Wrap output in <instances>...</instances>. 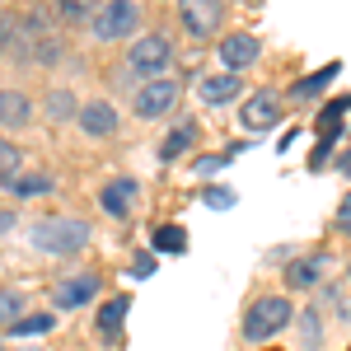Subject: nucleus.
<instances>
[{"label":"nucleus","mask_w":351,"mask_h":351,"mask_svg":"<svg viewBox=\"0 0 351 351\" xmlns=\"http://www.w3.org/2000/svg\"><path fill=\"white\" fill-rule=\"evenodd\" d=\"M291 319H295V304L286 295H258L248 304V314H243V337L248 342H267L276 332H286Z\"/></svg>","instance_id":"obj_1"},{"label":"nucleus","mask_w":351,"mask_h":351,"mask_svg":"<svg viewBox=\"0 0 351 351\" xmlns=\"http://www.w3.org/2000/svg\"><path fill=\"white\" fill-rule=\"evenodd\" d=\"M33 243L43 248V253H56V258H75L80 248H89V225L84 220H38L33 225Z\"/></svg>","instance_id":"obj_2"},{"label":"nucleus","mask_w":351,"mask_h":351,"mask_svg":"<svg viewBox=\"0 0 351 351\" xmlns=\"http://www.w3.org/2000/svg\"><path fill=\"white\" fill-rule=\"evenodd\" d=\"M89 28H94L99 43H127V38H136V28H141V5H132V0L99 5L94 19H89Z\"/></svg>","instance_id":"obj_3"},{"label":"nucleus","mask_w":351,"mask_h":351,"mask_svg":"<svg viewBox=\"0 0 351 351\" xmlns=\"http://www.w3.org/2000/svg\"><path fill=\"white\" fill-rule=\"evenodd\" d=\"M127 66L136 75H145V80H160L164 71L173 66V43L164 33H145V38H136L127 47Z\"/></svg>","instance_id":"obj_4"},{"label":"nucleus","mask_w":351,"mask_h":351,"mask_svg":"<svg viewBox=\"0 0 351 351\" xmlns=\"http://www.w3.org/2000/svg\"><path fill=\"white\" fill-rule=\"evenodd\" d=\"M178 94H183V84L178 80H145L136 89V117H145V122H155V117H169V112L178 108Z\"/></svg>","instance_id":"obj_5"},{"label":"nucleus","mask_w":351,"mask_h":351,"mask_svg":"<svg viewBox=\"0 0 351 351\" xmlns=\"http://www.w3.org/2000/svg\"><path fill=\"white\" fill-rule=\"evenodd\" d=\"M276 122H281V94H276V89H258V94H248V99H243L239 127H243L248 136L271 132Z\"/></svg>","instance_id":"obj_6"},{"label":"nucleus","mask_w":351,"mask_h":351,"mask_svg":"<svg viewBox=\"0 0 351 351\" xmlns=\"http://www.w3.org/2000/svg\"><path fill=\"white\" fill-rule=\"evenodd\" d=\"M178 19H183V28H188L192 38L211 43V33H216L220 19H225V5H211V0H183V5H178Z\"/></svg>","instance_id":"obj_7"},{"label":"nucleus","mask_w":351,"mask_h":351,"mask_svg":"<svg viewBox=\"0 0 351 351\" xmlns=\"http://www.w3.org/2000/svg\"><path fill=\"white\" fill-rule=\"evenodd\" d=\"M324 271H328V253L314 248V253H304L295 263H286L281 267V281H286V291H314L324 281Z\"/></svg>","instance_id":"obj_8"},{"label":"nucleus","mask_w":351,"mask_h":351,"mask_svg":"<svg viewBox=\"0 0 351 351\" xmlns=\"http://www.w3.org/2000/svg\"><path fill=\"white\" fill-rule=\"evenodd\" d=\"M216 52H220V61H225V71H230V75H239V71H248V66L263 56V43H258L253 33H230Z\"/></svg>","instance_id":"obj_9"},{"label":"nucleus","mask_w":351,"mask_h":351,"mask_svg":"<svg viewBox=\"0 0 351 351\" xmlns=\"http://www.w3.org/2000/svg\"><path fill=\"white\" fill-rule=\"evenodd\" d=\"M75 122H80V132H84V136H112V132H117V112H112V104H104V99H94V104H80Z\"/></svg>","instance_id":"obj_10"},{"label":"nucleus","mask_w":351,"mask_h":351,"mask_svg":"<svg viewBox=\"0 0 351 351\" xmlns=\"http://www.w3.org/2000/svg\"><path fill=\"white\" fill-rule=\"evenodd\" d=\"M197 94H202V104L220 108V104H234V99L243 94V80H239V75H230V71H220V75H206V80L197 84Z\"/></svg>","instance_id":"obj_11"},{"label":"nucleus","mask_w":351,"mask_h":351,"mask_svg":"<svg viewBox=\"0 0 351 351\" xmlns=\"http://www.w3.org/2000/svg\"><path fill=\"white\" fill-rule=\"evenodd\" d=\"M99 295V276H66L61 286H56V304L61 309H80V304H89V300Z\"/></svg>","instance_id":"obj_12"},{"label":"nucleus","mask_w":351,"mask_h":351,"mask_svg":"<svg viewBox=\"0 0 351 351\" xmlns=\"http://www.w3.org/2000/svg\"><path fill=\"white\" fill-rule=\"evenodd\" d=\"M33 122V99L19 89H0V127H28Z\"/></svg>","instance_id":"obj_13"},{"label":"nucleus","mask_w":351,"mask_h":351,"mask_svg":"<svg viewBox=\"0 0 351 351\" xmlns=\"http://www.w3.org/2000/svg\"><path fill=\"white\" fill-rule=\"evenodd\" d=\"M136 192H141V188H136V178H112L99 202H104V211H108V216H127V211H132V202H136Z\"/></svg>","instance_id":"obj_14"},{"label":"nucleus","mask_w":351,"mask_h":351,"mask_svg":"<svg viewBox=\"0 0 351 351\" xmlns=\"http://www.w3.org/2000/svg\"><path fill=\"white\" fill-rule=\"evenodd\" d=\"M127 309H132V300H127V295H117V300L104 304V314H99V332H104L108 342L122 337V319H127Z\"/></svg>","instance_id":"obj_15"},{"label":"nucleus","mask_w":351,"mask_h":351,"mask_svg":"<svg viewBox=\"0 0 351 351\" xmlns=\"http://www.w3.org/2000/svg\"><path fill=\"white\" fill-rule=\"evenodd\" d=\"M5 188L14 192V197H47L52 192V173H14Z\"/></svg>","instance_id":"obj_16"},{"label":"nucleus","mask_w":351,"mask_h":351,"mask_svg":"<svg viewBox=\"0 0 351 351\" xmlns=\"http://www.w3.org/2000/svg\"><path fill=\"white\" fill-rule=\"evenodd\" d=\"M155 248H160V253H183V248H188L183 225H155Z\"/></svg>","instance_id":"obj_17"},{"label":"nucleus","mask_w":351,"mask_h":351,"mask_svg":"<svg viewBox=\"0 0 351 351\" xmlns=\"http://www.w3.org/2000/svg\"><path fill=\"white\" fill-rule=\"evenodd\" d=\"M192 141H197V132H192L188 122H183V127H178V132H169V136H164L160 155H164V160H178V155H183V150H188Z\"/></svg>","instance_id":"obj_18"},{"label":"nucleus","mask_w":351,"mask_h":351,"mask_svg":"<svg viewBox=\"0 0 351 351\" xmlns=\"http://www.w3.org/2000/svg\"><path fill=\"white\" fill-rule=\"evenodd\" d=\"M19 164H24V150H19L14 141H5V136H0V178L10 183V178L19 173Z\"/></svg>","instance_id":"obj_19"},{"label":"nucleus","mask_w":351,"mask_h":351,"mask_svg":"<svg viewBox=\"0 0 351 351\" xmlns=\"http://www.w3.org/2000/svg\"><path fill=\"white\" fill-rule=\"evenodd\" d=\"M52 314H28V319H19V324H10L14 328V337H43V332H52Z\"/></svg>","instance_id":"obj_20"},{"label":"nucleus","mask_w":351,"mask_h":351,"mask_svg":"<svg viewBox=\"0 0 351 351\" xmlns=\"http://www.w3.org/2000/svg\"><path fill=\"white\" fill-rule=\"evenodd\" d=\"M332 75H337V66H328V71H314V75H304V80L291 89V99H309V94H319V89H324Z\"/></svg>","instance_id":"obj_21"},{"label":"nucleus","mask_w":351,"mask_h":351,"mask_svg":"<svg viewBox=\"0 0 351 351\" xmlns=\"http://www.w3.org/2000/svg\"><path fill=\"white\" fill-rule=\"evenodd\" d=\"M24 319V295L19 291H0V328Z\"/></svg>","instance_id":"obj_22"},{"label":"nucleus","mask_w":351,"mask_h":351,"mask_svg":"<svg viewBox=\"0 0 351 351\" xmlns=\"http://www.w3.org/2000/svg\"><path fill=\"white\" fill-rule=\"evenodd\" d=\"M47 112H52V122H66V117H75V99H71V94H66V89H52V94H47Z\"/></svg>","instance_id":"obj_23"},{"label":"nucleus","mask_w":351,"mask_h":351,"mask_svg":"<svg viewBox=\"0 0 351 351\" xmlns=\"http://www.w3.org/2000/svg\"><path fill=\"white\" fill-rule=\"evenodd\" d=\"M202 202H206L211 211H230V206H234V192H230V188H220V183H211V188L202 192Z\"/></svg>","instance_id":"obj_24"},{"label":"nucleus","mask_w":351,"mask_h":351,"mask_svg":"<svg viewBox=\"0 0 351 351\" xmlns=\"http://www.w3.org/2000/svg\"><path fill=\"white\" fill-rule=\"evenodd\" d=\"M10 43H24V28L14 14H0V52H10Z\"/></svg>","instance_id":"obj_25"},{"label":"nucleus","mask_w":351,"mask_h":351,"mask_svg":"<svg viewBox=\"0 0 351 351\" xmlns=\"http://www.w3.org/2000/svg\"><path fill=\"white\" fill-rule=\"evenodd\" d=\"M56 14H61V19H94L89 0H66V5H56Z\"/></svg>","instance_id":"obj_26"},{"label":"nucleus","mask_w":351,"mask_h":351,"mask_svg":"<svg viewBox=\"0 0 351 351\" xmlns=\"http://www.w3.org/2000/svg\"><path fill=\"white\" fill-rule=\"evenodd\" d=\"M332 230H337V234H347V239H351V192L342 197V202H337V216H332Z\"/></svg>","instance_id":"obj_27"},{"label":"nucleus","mask_w":351,"mask_h":351,"mask_svg":"<svg viewBox=\"0 0 351 351\" xmlns=\"http://www.w3.org/2000/svg\"><path fill=\"white\" fill-rule=\"evenodd\" d=\"M230 160H234V150H225V155H211V160H197V173H202V178H206V173H220V169H225Z\"/></svg>","instance_id":"obj_28"},{"label":"nucleus","mask_w":351,"mask_h":351,"mask_svg":"<svg viewBox=\"0 0 351 351\" xmlns=\"http://www.w3.org/2000/svg\"><path fill=\"white\" fill-rule=\"evenodd\" d=\"M304 347H309V351L319 347V314H314V309L304 314Z\"/></svg>","instance_id":"obj_29"},{"label":"nucleus","mask_w":351,"mask_h":351,"mask_svg":"<svg viewBox=\"0 0 351 351\" xmlns=\"http://www.w3.org/2000/svg\"><path fill=\"white\" fill-rule=\"evenodd\" d=\"M150 271H155V258H150V253H141V258L132 263V276H150Z\"/></svg>","instance_id":"obj_30"},{"label":"nucleus","mask_w":351,"mask_h":351,"mask_svg":"<svg viewBox=\"0 0 351 351\" xmlns=\"http://www.w3.org/2000/svg\"><path fill=\"white\" fill-rule=\"evenodd\" d=\"M5 230H14V216H10V211H0V234H5Z\"/></svg>","instance_id":"obj_31"},{"label":"nucleus","mask_w":351,"mask_h":351,"mask_svg":"<svg viewBox=\"0 0 351 351\" xmlns=\"http://www.w3.org/2000/svg\"><path fill=\"white\" fill-rule=\"evenodd\" d=\"M337 169H342V173H347V178H351V150H347V155H342V160H337Z\"/></svg>","instance_id":"obj_32"},{"label":"nucleus","mask_w":351,"mask_h":351,"mask_svg":"<svg viewBox=\"0 0 351 351\" xmlns=\"http://www.w3.org/2000/svg\"><path fill=\"white\" fill-rule=\"evenodd\" d=\"M347 281H351V263H347Z\"/></svg>","instance_id":"obj_33"}]
</instances>
